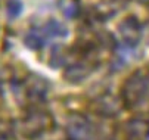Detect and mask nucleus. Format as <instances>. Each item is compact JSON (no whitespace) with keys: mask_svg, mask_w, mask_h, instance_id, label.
Returning a JSON list of instances; mask_svg holds the SVG:
<instances>
[{"mask_svg":"<svg viewBox=\"0 0 149 140\" xmlns=\"http://www.w3.org/2000/svg\"><path fill=\"white\" fill-rule=\"evenodd\" d=\"M10 139H13L12 123L0 119V140H10Z\"/></svg>","mask_w":149,"mask_h":140,"instance_id":"12","label":"nucleus"},{"mask_svg":"<svg viewBox=\"0 0 149 140\" xmlns=\"http://www.w3.org/2000/svg\"><path fill=\"white\" fill-rule=\"evenodd\" d=\"M46 40H47V37H46V34L43 33V30H33V31H30V33L25 35L24 43H25V46H27L28 49H31V50H38V49L43 47V44L46 43Z\"/></svg>","mask_w":149,"mask_h":140,"instance_id":"9","label":"nucleus"},{"mask_svg":"<svg viewBox=\"0 0 149 140\" xmlns=\"http://www.w3.org/2000/svg\"><path fill=\"white\" fill-rule=\"evenodd\" d=\"M78 10H80V8L77 6V3H71V5H70V8H67L63 13H65V16H67V18H74V16L77 15V12H78Z\"/></svg>","mask_w":149,"mask_h":140,"instance_id":"14","label":"nucleus"},{"mask_svg":"<svg viewBox=\"0 0 149 140\" xmlns=\"http://www.w3.org/2000/svg\"><path fill=\"white\" fill-rule=\"evenodd\" d=\"M121 99L125 108H145L149 106V71H134L121 89Z\"/></svg>","mask_w":149,"mask_h":140,"instance_id":"1","label":"nucleus"},{"mask_svg":"<svg viewBox=\"0 0 149 140\" xmlns=\"http://www.w3.org/2000/svg\"><path fill=\"white\" fill-rule=\"evenodd\" d=\"M67 58V49L65 46H53L52 52H50V67L58 68L65 62Z\"/></svg>","mask_w":149,"mask_h":140,"instance_id":"11","label":"nucleus"},{"mask_svg":"<svg viewBox=\"0 0 149 140\" xmlns=\"http://www.w3.org/2000/svg\"><path fill=\"white\" fill-rule=\"evenodd\" d=\"M118 31L125 42V44H129L130 47L137 46L140 42V22L136 16H127L118 25Z\"/></svg>","mask_w":149,"mask_h":140,"instance_id":"5","label":"nucleus"},{"mask_svg":"<svg viewBox=\"0 0 149 140\" xmlns=\"http://www.w3.org/2000/svg\"><path fill=\"white\" fill-rule=\"evenodd\" d=\"M67 139L68 140H95V125L83 115H71L67 123Z\"/></svg>","mask_w":149,"mask_h":140,"instance_id":"3","label":"nucleus"},{"mask_svg":"<svg viewBox=\"0 0 149 140\" xmlns=\"http://www.w3.org/2000/svg\"><path fill=\"white\" fill-rule=\"evenodd\" d=\"M95 67H96V62L87 61V59H83V61L71 64L65 68V71H63V80L71 83V84L81 83L93 72Z\"/></svg>","mask_w":149,"mask_h":140,"instance_id":"4","label":"nucleus"},{"mask_svg":"<svg viewBox=\"0 0 149 140\" xmlns=\"http://www.w3.org/2000/svg\"><path fill=\"white\" fill-rule=\"evenodd\" d=\"M53 125L52 115L37 106H31L25 111L22 119H21V133L27 139H36L43 134Z\"/></svg>","mask_w":149,"mask_h":140,"instance_id":"2","label":"nucleus"},{"mask_svg":"<svg viewBox=\"0 0 149 140\" xmlns=\"http://www.w3.org/2000/svg\"><path fill=\"white\" fill-rule=\"evenodd\" d=\"M43 33L46 34V37H65L68 34L67 27H63V24H61L56 19H50L47 21V24L41 28Z\"/></svg>","mask_w":149,"mask_h":140,"instance_id":"10","label":"nucleus"},{"mask_svg":"<svg viewBox=\"0 0 149 140\" xmlns=\"http://www.w3.org/2000/svg\"><path fill=\"white\" fill-rule=\"evenodd\" d=\"M8 16L9 18H16L21 10H22V2L21 0H8Z\"/></svg>","mask_w":149,"mask_h":140,"instance_id":"13","label":"nucleus"},{"mask_svg":"<svg viewBox=\"0 0 149 140\" xmlns=\"http://www.w3.org/2000/svg\"><path fill=\"white\" fill-rule=\"evenodd\" d=\"M92 109L99 114V115H103V116H112L115 114H118L120 111V103L115 100L114 97L111 96H102L99 99L92 103Z\"/></svg>","mask_w":149,"mask_h":140,"instance_id":"8","label":"nucleus"},{"mask_svg":"<svg viewBox=\"0 0 149 140\" xmlns=\"http://www.w3.org/2000/svg\"><path fill=\"white\" fill-rule=\"evenodd\" d=\"M25 96L30 99L31 102H40L46 99V93H47V83L46 80L40 78L37 75L30 77V80L25 81Z\"/></svg>","mask_w":149,"mask_h":140,"instance_id":"7","label":"nucleus"},{"mask_svg":"<svg viewBox=\"0 0 149 140\" xmlns=\"http://www.w3.org/2000/svg\"><path fill=\"white\" fill-rule=\"evenodd\" d=\"M123 133L125 140H148L149 139V121L142 118H133L124 123Z\"/></svg>","mask_w":149,"mask_h":140,"instance_id":"6","label":"nucleus"}]
</instances>
